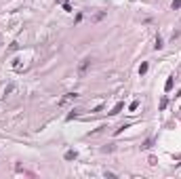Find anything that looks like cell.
I'll list each match as a JSON object with an SVG mask.
<instances>
[{"label": "cell", "mask_w": 181, "mask_h": 179, "mask_svg": "<svg viewBox=\"0 0 181 179\" xmlns=\"http://www.w3.org/2000/svg\"><path fill=\"white\" fill-rule=\"evenodd\" d=\"M89 68H90V59L87 57V59H82V61H80V66H78V76H84Z\"/></svg>", "instance_id": "2"}, {"label": "cell", "mask_w": 181, "mask_h": 179, "mask_svg": "<svg viewBox=\"0 0 181 179\" xmlns=\"http://www.w3.org/2000/svg\"><path fill=\"white\" fill-rule=\"evenodd\" d=\"M122 110H124V103H122V101H120V103H116L114 107H112V112H110V116H116V114H120Z\"/></svg>", "instance_id": "3"}, {"label": "cell", "mask_w": 181, "mask_h": 179, "mask_svg": "<svg viewBox=\"0 0 181 179\" xmlns=\"http://www.w3.org/2000/svg\"><path fill=\"white\" fill-rule=\"evenodd\" d=\"M74 99H78V93H67L65 97H61L59 101H57V105H65V103H70V101H74Z\"/></svg>", "instance_id": "1"}, {"label": "cell", "mask_w": 181, "mask_h": 179, "mask_svg": "<svg viewBox=\"0 0 181 179\" xmlns=\"http://www.w3.org/2000/svg\"><path fill=\"white\" fill-rule=\"evenodd\" d=\"M78 112H80V110H72L70 114H67V118H65V120H74V118H78Z\"/></svg>", "instance_id": "9"}, {"label": "cell", "mask_w": 181, "mask_h": 179, "mask_svg": "<svg viewBox=\"0 0 181 179\" xmlns=\"http://www.w3.org/2000/svg\"><path fill=\"white\" fill-rule=\"evenodd\" d=\"M175 76H168V78H166V82H164V91H166V93H168V91H171L173 89V84H175Z\"/></svg>", "instance_id": "5"}, {"label": "cell", "mask_w": 181, "mask_h": 179, "mask_svg": "<svg viewBox=\"0 0 181 179\" xmlns=\"http://www.w3.org/2000/svg\"><path fill=\"white\" fill-rule=\"evenodd\" d=\"M171 7H173V11L181 9V0H173V2H171Z\"/></svg>", "instance_id": "11"}, {"label": "cell", "mask_w": 181, "mask_h": 179, "mask_svg": "<svg viewBox=\"0 0 181 179\" xmlns=\"http://www.w3.org/2000/svg\"><path fill=\"white\" fill-rule=\"evenodd\" d=\"M154 48H156V51H162V48H164V42H162L160 36H156V44H154Z\"/></svg>", "instance_id": "6"}, {"label": "cell", "mask_w": 181, "mask_h": 179, "mask_svg": "<svg viewBox=\"0 0 181 179\" xmlns=\"http://www.w3.org/2000/svg\"><path fill=\"white\" fill-rule=\"evenodd\" d=\"M137 107H139V99H133V101H131V105H129V110H131V112H135Z\"/></svg>", "instance_id": "8"}, {"label": "cell", "mask_w": 181, "mask_h": 179, "mask_svg": "<svg viewBox=\"0 0 181 179\" xmlns=\"http://www.w3.org/2000/svg\"><path fill=\"white\" fill-rule=\"evenodd\" d=\"M63 158H65V160H76V158H78V152H76V150H67Z\"/></svg>", "instance_id": "4"}, {"label": "cell", "mask_w": 181, "mask_h": 179, "mask_svg": "<svg viewBox=\"0 0 181 179\" xmlns=\"http://www.w3.org/2000/svg\"><path fill=\"white\" fill-rule=\"evenodd\" d=\"M166 105H168V99H166V97H162V99H160V110H166Z\"/></svg>", "instance_id": "10"}, {"label": "cell", "mask_w": 181, "mask_h": 179, "mask_svg": "<svg viewBox=\"0 0 181 179\" xmlns=\"http://www.w3.org/2000/svg\"><path fill=\"white\" fill-rule=\"evenodd\" d=\"M147 70H150V66H147V63L143 61L141 66H139V76H145V74H147Z\"/></svg>", "instance_id": "7"}, {"label": "cell", "mask_w": 181, "mask_h": 179, "mask_svg": "<svg viewBox=\"0 0 181 179\" xmlns=\"http://www.w3.org/2000/svg\"><path fill=\"white\" fill-rule=\"evenodd\" d=\"M152 143H154V139H147V141H145V143H143V145H141V148H143V150H150V148H152Z\"/></svg>", "instance_id": "12"}]
</instances>
